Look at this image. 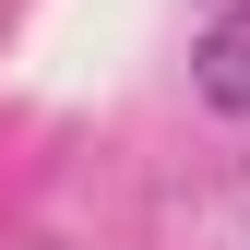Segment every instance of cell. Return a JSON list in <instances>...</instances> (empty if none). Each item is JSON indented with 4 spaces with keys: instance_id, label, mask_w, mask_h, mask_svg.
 Instances as JSON below:
<instances>
[{
    "instance_id": "cell-1",
    "label": "cell",
    "mask_w": 250,
    "mask_h": 250,
    "mask_svg": "<svg viewBox=\"0 0 250 250\" xmlns=\"http://www.w3.org/2000/svg\"><path fill=\"white\" fill-rule=\"evenodd\" d=\"M191 83H203V107L250 119V0H227V12H214V36H203V60H191Z\"/></svg>"
}]
</instances>
